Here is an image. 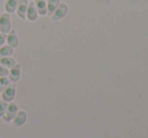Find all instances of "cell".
<instances>
[{"label":"cell","instance_id":"12","mask_svg":"<svg viewBox=\"0 0 148 138\" xmlns=\"http://www.w3.org/2000/svg\"><path fill=\"white\" fill-rule=\"evenodd\" d=\"M60 5L59 0H49L47 3V10L49 13L53 14V12L58 8V6Z\"/></svg>","mask_w":148,"mask_h":138},{"label":"cell","instance_id":"4","mask_svg":"<svg viewBox=\"0 0 148 138\" xmlns=\"http://www.w3.org/2000/svg\"><path fill=\"white\" fill-rule=\"evenodd\" d=\"M16 112H17V107L14 103H10L9 105L7 106V109H6L5 114L3 115V119L4 121L8 122V121H11L12 119L15 117Z\"/></svg>","mask_w":148,"mask_h":138},{"label":"cell","instance_id":"10","mask_svg":"<svg viewBox=\"0 0 148 138\" xmlns=\"http://www.w3.org/2000/svg\"><path fill=\"white\" fill-rule=\"evenodd\" d=\"M6 41H7V43H8V45H10V47H15L18 45V38H17V36H16L15 31L14 30L9 31V34L6 37Z\"/></svg>","mask_w":148,"mask_h":138},{"label":"cell","instance_id":"18","mask_svg":"<svg viewBox=\"0 0 148 138\" xmlns=\"http://www.w3.org/2000/svg\"><path fill=\"white\" fill-rule=\"evenodd\" d=\"M5 35L4 34H0V47H1L2 45H3L4 43H5Z\"/></svg>","mask_w":148,"mask_h":138},{"label":"cell","instance_id":"6","mask_svg":"<svg viewBox=\"0 0 148 138\" xmlns=\"http://www.w3.org/2000/svg\"><path fill=\"white\" fill-rule=\"evenodd\" d=\"M28 2L27 0H19L17 3V7H16V12L17 15L20 18L24 19L26 17V10H27Z\"/></svg>","mask_w":148,"mask_h":138},{"label":"cell","instance_id":"9","mask_svg":"<svg viewBox=\"0 0 148 138\" xmlns=\"http://www.w3.org/2000/svg\"><path fill=\"white\" fill-rule=\"evenodd\" d=\"M34 4L36 6L37 13L40 14V15H45L47 14V3H45V0H34Z\"/></svg>","mask_w":148,"mask_h":138},{"label":"cell","instance_id":"16","mask_svg":"<svg viewBox=\"0 0 148 138\" xmlns=\"http://www.w3.org/2000/svg\"><path fill=\"white\" fill-rule=\"evenodd\" d=\"M7 103L5 101L0 102V117H2L6 112V109H7Z\"/></svg>","mask_w":148,"mask_h":138},{"label":"cell","instance_id":"13","mask_svg":"<svg viewBox=\"0 0 148 138\" xmlns=\"http://www.w3.org/2000/svg\"><path fill=\"white\" fill-rule=\"evenodd\" d=\"M0 65L3 67H5V68H12V67L15 65V60H13V58H0Z\"/></svg>","mask_w":148,"mask_h":138},{"label":"cell","instance_id":"14","mask_svg":"<svg viewBox=\"0 0 148 138\" xmlns=\"http://www.w3.org/2000/svg\"><path fill=\"white\" fill-rule=\"evenodd\" d=\"M13 54V49L12 47L10 45H4L0 49V55L1 56H10Z\"/></svg>","mask_w":148,"mask_h":138},{"label":"cell","instance_id":"17","mask_svg":"<svg viewBox=\"0 0 148 138\" xmlns=\"http://www.w3.org/2000/svg\"><path fill=\"white\" fill-rule=\"evenodd\" d=\"M8 72H9V71H8L5 67L0 65V77H6L8 75Z\"/></svg>","mask_w":148,"mask_h":138},{"label":"cell","instance_id":"11","mask_svg":"<svg viewBox=\"0 0 148 138\" xmlns=\"http://www.w3.org/2000/svg\"><path fill=\"white\" fill-rule=\"evenodd\" d=\"M17 0H7L5 2V5H4V8L7 11V13H12L16 10V7H17Z\"/></svg>","mask_w":148,"mask_h":138},{"label":"cell","instance_id":"1","mask_svg":"<svg viewBox=\"0 0 148 138\" xmlns=\"http://www.w3.org/2000/svg\"><path fill=\"white\" fill-rule=\"evenodd\" d=\"M11 29V21H10V14L3 13L0 15V30L3 33H7Z\"/></svg>","mask_w":148,"mask_h":138},{"label":"cell","instance_id":"7","mask_svg":"<svg viewBox=\"0 0 148 138\" xmlns=\"http://www.w3.org/2000/svg\"><path fill=\"white\" fill-rule=\"evenodd\" d=\"M20 69H21V66L19 64L18 65H14L12 68H10V71L8 72V75H9V80L11 82L15 83L19 80L20 77Z\"/></svg>","mask_w":148,"mask_h":138},{"label":"cell","instance_id":"3","mask_svg":"<svg viewBox=\"0 0 148 138\" xmlns=\"http://www.w3.org/2000/svg\"><path fill=\"white\" fill-rule=\"evenodd\" d=\"M66 12H68V6L66 4H60L57 9L53 12L51 18H53V20H60L66 15Z\"/></svg>","mask_w":148,"mask_h":138},{"label":"cell","instance_id":"8","mask_svg":"<svg viewBox=\"0 0 148 138\" xmlns=\"http://www.w3.org/2000/svg\"><path fill=\"white\" fill-rule=\"evenodd\" d=\"M26 113L23 112V111H19L17 113V115H15V118L13 120V125L15 127H18V126H21L24 122L26 121Z\"/></svg>","mask_w":148,"mask_h":138},{"label":"cell","instance_id":"5","mask_svg":"<svg viewBox=\"0 0 148 138\" xmlns=\"http://www.w3.org/2000/svg\"><path fill=\"white\" fill-rule=\"evenodd\" d=\"M37 10L36 6L34 4V1H30L28 3L27 10H26V18H27L29 21H34L37 18Z\"/></svg>","mask_w":148,"mask_h":138},{"label":"cell","instance_id":"15","mask_svg":"<svg viewBox=\"0 0 148 138\" xmlns=\"http://www.w3.org/2000/svg\"><path fill=\"white\" fill-rule=\"evenodd\" d=\"M9 85V79L6 77H1L0 78V93Z\"/></svg>","mask_w":148,"mask_h":138},{"label":"cell","instance_id":"2","mask_svg":"<svg viewBox=\"0 0 148 138\" xmlns=\"http://www.w3.org/2000/svg\"><path fill=\"white\" fill-rule=\"evenodd\" d=\"M14 95H15V86L13 84L8 85L5 89L2 91V99L5 102H10L13 100Z\"/></svg>","mask_w":148,"mask_h":138}]
</instances>
